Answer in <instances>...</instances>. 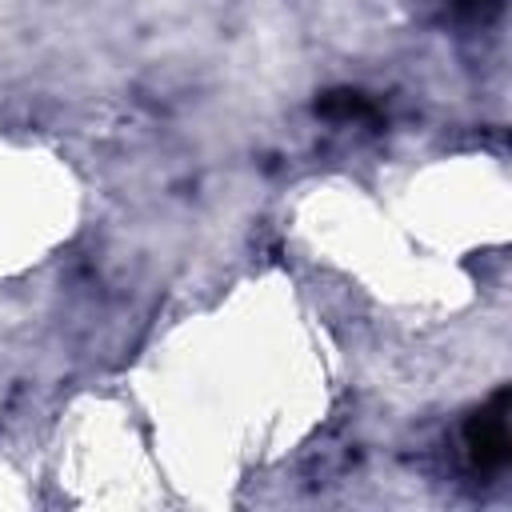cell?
<instances>
[{"instance_id":"cell-1","label":"cell","mask_w":512,"mask_h":512,"mask_svg":"<svg viewBox=\"0 0 512 512\" xmlns=\"http://www.w3.org/2000/svg\"><path fill=\"white\" fill-rule=\"evenodd\" d=\"M464 448H468V460L472 468L480 472H496L508 464V388H496L488 404H480L468 424H464Z\"/></svg>"},{"instance_id":"cell-2","label":"cell","mask_w":512,"mask_h":512,"mask_svg":"<svg viewBox=\"0 0 512 512\" xmlns=\"http://www.w3.org/2000/svg\"><path fill=\"white\" fill-rule=\"evenodd\" d=\"M316 112L328 120H364V116H372V100L356 88H332L316 100Z\"/></svg>"}]
</instances>
